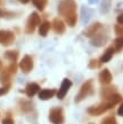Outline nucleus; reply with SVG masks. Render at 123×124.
Returning a JSON list of instances; mask_svg holds the SVG:
<instances>
[{"label": "nucleus", "mask_w": 123, "mask_h": 124, "mask_svg": "<svg viewBox=\"0 0 123 124\" xmlns=\"http://www.w3.org/2000/svg\"><path fill=\"white\" fill-rule=\"evenodd\" d=\"M58 13L69 27H74L77 24V2L74 0H61L58 7Z\"/></svg>", "instance_id": "obj_1"}, {"label": "nucleus", "mask_w": 123, "mask_h": 124, "mask_svg": "<svg viewBox=\"0 0 123 124\" xmlns=\"http://www.w3.org/2000/svg\"><path fill=\"white\" fill-rule=\"evenodd\" d=\"M94 94V84H93V80H87L86 82L82 84V86L79 89V93L76 96V99L74 101L76 103H80L82 99H85L86 97L90 96V95Z\"/></svg>", "instance_id": "obj_2"}, {"label": "nucleus", "mask_w": 123, "mask_h": 124, "mask_svg": "<svg viewBox=\"0 0 123 124\" xmlns=\"http://www.w3.org/2000/svg\"><path fill=\"white\" fill-rule=\"evenodd\" d=\"M41 24V18H40V15L37 13H32L28 16V19L26 22V26H25V33L26 34H33L35 32L36 27L40 26Z\"/></svg>", "instance_id": "obj_3"}, {"label": "nucleus", "mask_w": 123, "mask_h": 124, "mask_svg": "<svg viewBox=\"0 0 123 124\" xmlns=\"http://www.w3.org/2000/svg\"><path fill=\"white\" fill-rule=\"evenodd\" d=\"M114 105L108 103V101H104L102 104L97 105V106H90V107L87 108V113L88 114L93 115V116H97V115H102L104 114L105 112H107L108 109L113 107Z\"/></svg>", "instance_id": "obj_4"}, {"label": "nucleus", "mask_w": 123, "mask_h": 124, "mask_svg": "<svg viewBox=\"0 0 123 124\" xmlns=\"http://www.w3.org/2000/svg\"><path fill=\"white\" fill-rule=\"evenodd\" d=\"M108 41V34L107 32H100L98 31L94 36L90 37V45L96 46V47H100V46L105 45Z\"/></svg>", "instance_id": "obj_5"}, {"label": "nucleus", "mask_w": 123, "mask_h": 124, "mask_svg": "<svg viewBox=\"0 0 123 124\" xmlns=\"http://www.w3.org/2000/svg\"><path fill=\"white\" fill-rule=\"evenodd\" d=\"M49 120L53 124H63L65 123V115L61 107H53L50 111Z\"/></svg>", "instance_id": "obj_6"}, {"label": "nucleus", "mask_w": 123, "mask_h": 124, "mask_svg": "<svg viewBox=\"0 0 123 124\" xmlns=\"http://www.w3.org/2000/svg\"><path fill=\"white\" fill-rule=\"evenodd\" d=\"M15 42V34L11 31L0 30V44L5 46H9Z\"/></svg>", "instance_id": "obj_7"}, {"label": "nucleus", "mask_w": 123, "mask_h": 124, "mask_svg": "<svg viewBox=\"0 0 123 124\" xmlns=\"http://www.w3.org/2000/svg\"><path fill=\"white\" fill-rule=\"evenodd\" d=\"M19 68L24 73H29L34 68V61L31 55H25L19 62Z\"/></svg>", "instance_id": "obj_8"}, {"label": "nucleus", "mask_w": 123, "mask_h": 124, "mask_svg": "<svg viewBox=\"0 0 123 124\" xmlns=\"http://www.w3.org/2000/svg\"><path fill=\"white\" fill-rule=\"evenodd\" d=\"M102 28H103V25H102V23H99V22H96V23L91 24L90 26L86 27V28L84 30V32H82V35L90 39L91 36H94L95 34H96L98 31L102 30Z\"/></svg>", "instance_id": "obj_9"}, {"label": "nucleus", "mask_w": 123, "mask_h": 124, "mask_svg": "<svg viewBox=\"0 0 123 124\" xmlns=\"http://www.w3.org/2000/svg\"><path fill=\"white\" fill-rule=\"evenodd\" d=\"M71 86H72V82L70 79H68V78L63 79V81H62V84H61V87L59 89V92L57 93V96H58L59 99H63V98H65L67 93L69 92V89L71 88Z\"/></svg>", "instance_id": "obj_10"}, {"label": "nucleus", "mask_w": 123, "mask_h": 124, "mask_svg": "<svg viewBox=\"0 0 123 124\" xmlns=\"http://www.w3.org/2000/svg\"><path fill=\"white\" fill-rule=\"evenodd\" d=\"M51 27L53 28V31L55 32V34H63V33L66 32V24L65 22L62 19H60V18H54L53 19V22H52L51 24Z\"/></svg>", "instance_id": "obj_11"}, {"label": "nucleus", "mask_w": 123, "mask_h": 124, "mask_svg": "<svg viewBox=\"0 0 123 124\" xmlns=\"http://www.w3.org/2000/svg\"><path fill=\"white\" fill-rule=\"evenodd\" d=\"M98 78H99V82L102 84V85L107 86L112 82L113 77H112V73H111V71L108 70V69H103V70L99 72Z\"/></svg>", "instance_id": "obj_12"}, {"label": "nucleus", "mask_w": 123, "mask_h": 124, "mask_svg": "<svg viewBox=\"0 0 123 124\" xmlns=\"http://www.w3.org/2000/svg\"><path fill=\"white\" fill-rule=\"evenodd\" d=\"M80 14H81V23H82V25H86V24L90 20L91 17H93L94 11H93L90 8H88V7L82 6V7H81Z\"/></svg>", "instance_id": "obj_13"}, {"label": "nucleus", "mask_w": 123, "mask_h": 124, "mask_svg": "<svg viewBox=\"0 0 123 124\" xmlns=\"http://www.w3.org/2000/svg\"><path fill=\"white\" fill-rule=\"evenodd\" d=\"M39 92H40V86L36 82H29L25 88V93L29 98L34 97Z\"/></svg>", "instance_id": "obj_14"}, {"label": "nucleus", "mask_w": 123, "mask_h": 124, "mask_svg": "<svg viewBox=\"0 0 123 124\" xmlns=\"http://www.w3.org/2000/svg\"><path fill=\"white\" fill-rule=\"evenodd\" d=\"M19 104L20 109L24 112V113H31V112L34 111V105L31 101H27V99H20L18 101Z\"/></svg>", "instance_id": "obj_15"}, {"label": "nucleus", "mask_w": 123, "mask_h": 124, "mask_svg": "<svg viewBox=\"0 0 123 124\" xmlns=\"http://www.w3.org/2000/svg\"><path fill=\"white\" fill-rule=\"evenodd\" d=\"M55 89H42L41 92L39 93V97L40 99L42 101H48V99H51L53 96L55 95Z\"/></svg>", "instance_id": "obj_16"}, {"label": "nucleus", "mask_w": 123, "mask_h": 124, "mask_svg": "<svg viewBox=\"0 0 123 124\" xmlns=\"http://www.w3.org/2000/svg\"><path fill=\"white\" fill-rule=\"evenodd\" d=\"M116 93V87L115 86H110V87H106V88H103L100 90V96L103 99H108V98L112 96L113 94Z\"/></svg>", "instance_id": "obj_17"}, {"label": "nucleus", "mask_w": 123, "mask_h": 124, "mask_svg": "<svg viewBox=\"0 0 123 124\" xmlns=\"http://www.w3.org/2000/svg\"><path fill=\"white\" fill-rule=\"evenodd\" d=\"M114 52H115V51H114L113 47H108V49H106V51L104 52V54L100 56L99 63H107L108 61H111V59L113 58Z\"/></svg>", "instance_id": "obj_18"}, {"label": "nucleus", "mask_w": 123, "mask_h": 124, "mask_svg": "<svg viewBox=\"0 0 123 124\" xmlns=\"http://www.w3.org/2000/svg\"><path fill=\"white\" fill-rule=\"evenodd\" d=\"M50 28H51V23L45 20V22H43L42 24H40V27H39V34L43 37H45L48 35V33H49Z\"/></svg>", "instance_id": "obj_19"}, {"label": "nucleus", "mask_w": 123, "mask_h": 124, "mask_svg": "<svg viewBox=\"0 0 123 124\" xmlns=\"http://www.w3.org/2000/svg\"><path fill=\"white\" fill-rule=\"evenodd\" d=\"M10 79H11V75L6 70V68L2 69L1 72H0V82L5 85H9L10 84Z\"/></svg>", "instance_id": "obj_20"}, {"label": "nucleus", "mask_w": 123, "mask_h": 124, "mask_svg": "<svg viewBox=\"0 0 123 124\" xmlns=\"http://www.w3.org/2000/svg\"><path fill=\"white\" fill-rule=\"evenodd\" d=\"M5 58H6L7 60H9V61L11 62H16L17 59H18V56H19V53H18V51H14V50H11V51H7V52H5Z\"/></svg>", "instance_id": "obj_21"}, {"label": "nucleus", "mask_w": 123, "mask_h": 124, "mask_svg": "<svg viewBox=\"0 0 123 124\" xmlns=\"http://www.w3.org/2000/svg\"><path fill=\"white\" fill-rule=\"evenodd\" d=\"M112 0H102L100 3V14H107L111 9Z\"/></svg>", "instance_id": "obj_22"}, {"label": "nucleus", "mask_w": 123, "mask_h": 124, "mask_svg": "<svg viewBox=\"0 0 123 124\" xmlns=\"http://www.w3.org/2000/svg\"><path fill=\"white\" fill-rule=\"evenodd\" d=\"M114 51L115 52H121L123 50V36H117L114 39Z\"/></svg>", "instance_id": "obj_23"}, {"label": "nucleus", "mask_w": 123, "mask_h": 124, "mask_svg": "<svg viewBox=\"0 0 123 124\" xmlns=\"http://www.w3.org/2000/svg\"><path fill=\"white\" fill-rule=\"evenodd\" d=\"M16 16H18V13H14V11H8L6 9L0 10V17H3L6 19H11V18H15Z\"/></svg>", "instance_id": "obj_24"}, {"label": "nucleus", "mask_w": 123, "mask_h": 124, "mask_svg": "<svg viewBox=\"0 0 123 124\" xmlns=\"http://www.w3.org/2000/svg\"><path fill=\"white\" fill-rule=\"evenodd\" d=\"M32 2H33V5L37 8V10L43 11L44 8H45V6L48 5V0H32Z\"/></svg>", "instance_id": "obj_25"}, {"label": "nucleus", "mask_w": 123, "mask_h": 124, "mask_svg": "<svg viewBox=\"0 0 123 124\" xmlns=\"http://www.w3.org/2000/svg\"><path fill=\"white\" fill-rule=\"evenodd\" d=\"M122 101V96L121 95H119V94H113L112 96H111L108 99H106L105 101H108V103H111V104H113V105H116L117 103H120V101Z\"/></svg>", "instance_id": "obj_26"}, {"label": "nucleus", "mask_w": 123, "mask_h": 124, "mask_svg": "<svg viewBox=\"0 0 123 124\" xmlns=\"http://www.w3.org/2000/svg\"><path fill=\"white\" fill-rule=\"evenodd\" d=\"M100 124H117V122H116V118L114 117L113 115H110V116L104 118L103 121L100 122Z\"/></svg>", "instance_id": "obj_27"}, {"label": "nucleus", "mask_w": 123, "mask_h": 124, "mask_svg": "<svg viewBox=\"0 0 123 124\" xmlns=\"http://www.w3.org/2000/svg\"><path fill=\"white\" fill-rule=\"evenodd\" d=\"M6 70L9 72L11 76L15 75V73L17 72V64H16V62H11V63H10V64L6 68Z\"/></svg>", "instance_id": "obj_28"}, {"label": "nucleus", "mask_w": 123, "mask_h": 124, "mask_svg": "<svg viewBox=\"0 0 123 124\" xmlns=\"http://www.w3.org/2000/svg\"><path fill=\"white\" fill-rule=\"evenodd\" d=\"M114 32L117 36H123V25H120V24L115 25L114 26Z\"/></svg>", "instance_id": "obj_29"}, {"label": "nucleus", "mask_w": 123, "mask_h": 124, "mask_svg": "<svg viewBox=\"0 0 123 124\" xmlns=\"http://www.w3.org/2000/svg\"><path fill=\"white\" fill-rule=\"evenodd\" d=\"M99 61H97L96 59H91L90 61H89V63H88V68H90V69H96L99 67Z\"/></svg>", "instance_id": "obj_30"}, {"label": "nucleus", "mask_w": 123, "mask_h": 124, "mask_svg": "<svg viewBox=\"0 0 123 124\" xmlns=\"http://www.w3.org/2000/svg\"><path fill=\"white\" fill-rule=\"evenodd\" d=\"M9 89H10V84L9 85H5L3 87H0V97L3 96V95H6L7 93L9 92Z\"/></svg>", "instance_id": "obj_31"}, {"label": "nucleus", "mask_w": 123, "mask_h": 124, "mask_svg": "<svg viewBox=\"0 0 123 124\" xmlns=\"http://www.w3.org/2000/svg\"><path fill=\"white\" fill-rule=\"evenodd\" d=\"M2 124H14V120L10 117H6L2 120Z\"/></svg>", "instance_id": "obj_32"}, {"label": "nucleus", "mask_w": 123, "mask_h": 124, "mask_svg": "<svg viewBox=\"0 0 123 124\" xmlns=\"http://www.w3.org/2000/svg\"><path fill=\"white\" fill-rule=\"evenodd\" d=\"M117 20V24H120V25H123V13H121L116 18Z\"/></svg>", "instance_id": "obj_33"}, {"label": "nucleus", "mask_w": 123, "mask_h": 124, "mask_svg": "<svg viewBox=\"0 0 123 124\" xmlns=\"http://www.w3.org/2000/svg\"><path fill=\"white\" fill-rule=\"evenodd\" d=\"M117 114H119L120 116H122V117H123V101H122V104L120 105V107H119V109H117Z\"/></svg>", "instance_id": "obj_34"}, {"label": "nucleus", "mask_w": 123, "mask_h": 124, "mask_svg": "<svg viewBox=\"0 0 123 124\" xmlns=\"http://www.w3.org/2000/svg\"><path fill=\"white\" fill-rule=\"evenodd\" d=\"M99 2V0H88V3L89 5H96V3Z\"/></svg>", "instance_id": "obj_35"}, {"label": "nucleus", "mask_w": 123, "mask_h": 124, "mask_svg": "<svg viewBox=\"0 0 123 124\" xmlns=\"http://www.w3.org/2000/svg\"><path fill=\"white\" fill-rule=\"evenodd\" d=\"M20 3H24V5H26V3H28L31 0H18Z\"/></svg>", "instance_id": "obj_36"}, {"label": "nucleus", "mask_w": 123, "mask_h": 124, "mask_svg": "<svg viewBox=\"0 0 123 124\" xmlns=\"http://www.w3.org/2000/svg\"><path fill=\"white\" fill-rule=\"evenodd\" d=\"M0 7H1V8L5 7V0H0Z\"/></svg>", "instance_id": "obj_37"}, {"label": "nucleus", "mask_w": 123, "mask_h": 124, "mask_svg": "<svg viewBox=\"0 0 123 124\" xmlns=\"http://www.w3.org/2000/svg\"><path fill=\"white\" fill-rule=\"evenodd\" d=\"M2 68H3V63H2V61L0 60V70H2Z\"/></svg>", "instance_id": "obj_38"}]
</instances>
